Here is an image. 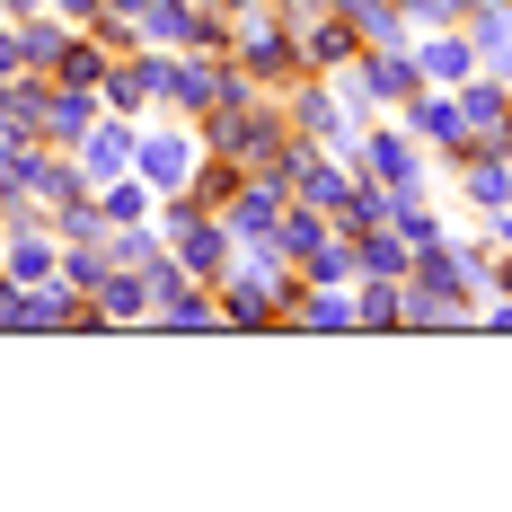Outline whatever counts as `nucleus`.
Returning a JSON list of instances; mask_svg holds the SVG:
<instances>
[{"instance_id": "1", "label": "nucleus", "mask_w": 512, "mask_h": 512, "mask_svg": "<svg viewBox=\"0 0 512 512\" xmlns=\"http://www.w3.org/2000/svg\"><path fill=\"white\" fill-rule=\"evenodd\" d=\"M133 168H142L151 195H186V177H195V142H186V133H142V142H133Z\"/></svg>"}, {"instance_id": "2", "label": "nucleus", "mask_w": 512, "mask_h": 512, "mask_svg": "<svg viewBox=\"0 0 512 512\" xmlns=\"http://www.w3.org/2000/svg\"><path fill=\"white\" fill-rule=\"evenodd\" d=\"M292 45H301V71H345V62L362 53V36L345 27V18H336V9H327V18L292 27Z\"/></svg>"}, {"instance_id": "3", "label": "nucleus", "mask_w": 512, "mask_h": 512, "mask_svg": "<svg viewBox=\"0 0 512 512\" xmlns=\"http://www.w3.org/2000/svg\"><path fill=\"white\" fill-rule=\"evenodd\" d=\"M362 177H380V186H424V159H415V142H398V133H380V124H371V133H362Z\"/></svg>"}, {"instance_id": "4", "label": "nucleus", "mask_w": 512, "mask_h": 512, "mask_svg": "<svg viewBox=\"0 0 512 512\" xmlns=\"http://www.w3.org/2000/svg\"><path fill=\"white\" fill-rule=\"evenodd\" d=\"M124 168H133V133H124V124H89V133H80V177H89V195L115 186Z\"/></svg>"}, {"instance_id": "5", "label": "nucleus", "mask_w": 512, "mask_h": 512, "mask_svg": "<svg viewBox=\"0 0 512 512\" xmlns=\"http://www.w3.org/2000/svg\"><path fill=\"white\" fill-rule=\"evenodd\" d=\"M283 204H292V186H283V177H248V186H239V204H230V230H239V239H274Z\"/></svg>"}, {"instance_id": "6", "label": "nucleus", "mask_w": 512, "mask_h": 512, "mask_svg": "<svg viewBox=\"0 0 512 512\" xmlns=\"http://www.w3.org/2000/svg\"><path fill=\"white\" fill-rule=\"evenodd\" d=\"M106 98H115V115H133V106L168 98V53H133L124 71H106Z\"/></svg>"}, {"instance_id": "7", "label": "nucleus", "mask_w": 512, "mask_h": 512, "mask_svg": "<svg viewBox=\"0 0 512 512\" xmlns=\"http://www.w3.org/2000/svg\"><path fill=\"white\" fill-rule=\"evenodd\" d=\"M221 80H230V53H195V62H168V98H177V106H221Z\"/></svg>"}, {"instance_id": "8", "label": "nucleus", "mask_w": 512, "mask_h": 512, "mask_svg": "<svg viewBox=\"0 0 512 512\" xmlns=\"http://www.w3.org/2000/svg\"><path fill=\"white\" fill-rule=\"evenodd\" d=\"M89 309H98V318H142V309H151V274H142V265H106Z\"/></svg>"}, {"instance_id": "9", "label": "nucleus", "mask_w": 512, "mask_h": 512, "mask_svg": "<svg viewBox=\"0 0 512 512\" xmlns=\"http://www.w3.org/2000/svg\"><path fill=\"white\" fill-rule=\"evenodd\" d=\"M265 318H283V309H274V292L256 283L248 265H230V274H221V327H265Z\"/></svg>"}, {"instance_id": "10", "label": "nucleus", "mask_w": 512, "mask_h": 512, "mask_svg": "<svg viewBox=\"0 0 512 512\" xmlns=\"http://www.w3.org/2000/svg\"><path fill=\"white\" fill-rule=\"evenodd\" d=\"M415 71H424V89H442V80L460 89L468 71H477V45L468 36H433V45H415Z\"/></svg>"}, {"instance_id": "11", "label": "nucleus", "mask_w": 512, "mask_h": 512, "mask_svg": "<svg viewBox=\"0 0 512 512\" xmlns=\"http://www.w3.org/2000/svg\"><path fill=\"white\" fill-rule=\"evenodd\" d=\"M230 239H239V230H221V221L204 212V221L177 239V265H186V274H230Z\"/></svg>"}, {"instance_id": "12", "label": "nucleus", "mask_w": 512, "mask_h": 512, "mask_svg": "<svg viewBox=\"0 0 512 512\" xmlns=\"http://www.w3.org/2000/svg\"><path fill=\"white\" fill-rule=\"evenodd\" d=\"M362 256V274H407V230L398 221H371V230H345Z\"/></svg>"}, {"instance_id": "13", "label": "nucleus", "mask_w": 512, "mask_h": 512, "mask_svg": "<svg viewBox=\"0 0 512 512\" xmlns=\"http://www.w3.org/2000/svg\"><path fill=\"white\" fill-rule=\"evenodd\" d=\"M398 318H407V283L398 274H371L354 292V327H398Z\"/></svg>"}, {"instance_id": "14", "label": "nucleus", "mask_w": 512, "mask_h": 512, "mask_svg": "<svg viewBox=\"0 0 512 512\" xmlns=\"http://www.w3.org/2000/svg\"><path fill=\"white\" fill-rule=\"evenodd\" d=\"M415 133H424V142H451V151H468L460 98H433V89H415Z\"/></svg>"}, {"instance_id": "15", "label": "nucleus", "mask_w": 512, "mask_h": 512, "mask_svg": "<svg viewBox=\"0 0 512 512\" xmlns=\"http://www.w3.org/2000/svg\"><path fill=\"white\" fill-rule=\"evenodd\" d=\"M53 80H62V89H106V53L89 45V36H71V45L53 53Z\"/></svg>"}, {"instance_id": "16", "label": "nucleus", "mask_w": 512, "mask_h": 512, "mask_svg": "<svg viewBox=\"0 0 512 512\" xmlns=\"http://www.w3.org/2000/svg\"><path fill=\"white\" fill-rule=\"evenodd\" d=\"M0 265H9V283H36V274L53 265L45 230H36V221H18V230H9V256H0Z\"/></svg>"}, {"instance_id": "17", "label": "nucleus", "mask_w": 512, "mask_h": 512, "mask_svg": "<svg viewBox=\"0 0 512 512\" xmlns=\"http://www.w3.org/2000/svg\"><path fill=\"white\" fill-rule=\"evenodd\" d=\"M468 27H477V36H468V45L486 53V62H495V71H504V62H512V9H495V0H477V18H468Z\"/></svg>"}, {"instance_id": "18", "label": "nucleus", "mask_w": 512, "mask_h": 512, "mask_svg": "<svg viewBox=\"0 0 512 512\" xmlns=\"http://www.w3.org/2000/svg\"><path fill=\"white\" fill-rule=\"evenodd\" d=\"M398 327H460V301L451 292H424V283H407V318Z\"/></svg>"}, {"instance_id": "19", "label": "nucleus", "mask_w": 512, "mask_h": 512, "mask_svg": "<svg viewBox=\"0 0 512 512\" xmlns=\"http://www.w3.org/2000/svg\"><path fill=\"white\" fill-rule=\"evenodd\" d=\"M71 45V36H62V27H45V18H27V27H18V62H27V71H53V53Z\"/></svg>"}, {"instance_id": "20", "label": "nucleus", "mask_w": 512, "mask_h": 512, "mask_svg": "<svg viewBox=\"0 0 512 512\" xmlns=\"http://www.w3.org/2000/svg\"><path fill=\"white\" fill-rule=\"evenodd\" d=\"M106 18H142V9H151V0H98Z\"/></svg>"}, {"instance_id": "21", "label": "nucleus", "mask_w": 512, "mask_h": 512, "mask_svg": "<svg viewBox=\"0 0 512 512\" xmlns=\"http://www.w3.org/2000/svg\"><path fill=\"white\" fill-rule=\"evenodd\" d=\"M0 71H27V62H18V36H9V27H0Z\"/></svg>"}, {"instance_id": "22", "label": "nucleus", "mask_w": 512, "mask_h": 512, "mask_svg": "<svg viewBox=\"0 0 512 512\" xmlns=\"http://www.w3.org/2000/svg\"><path fill=\"white\" fill-rule=\"evenodd\" d=\"M53 9H62V18H98V0H53Z\"/></svg>"}, {"instance_id": "23", "label": "nucleus", "mask_w": 512, "mask_h": 512, "mask_svg": "<svg viewBox=\"0 0 512 512\" xmlns=\"http://www.w3.org/2000/svg\"><path fill=\"white\" fill-rule=\"evenodd\" d=\"M495 239H504V256H512V204H504V221H495Z\"/></svg>"}, {"instance_id": "24", "label": "nucleus", "mask_w": 512, "mask_h": 512, "mask_svg": "<svg viewBox=\"0 0 512 512\" xmlns=\"http://www.w3.org/2000/svg\"><path fill=\"white\" fill-rule=\"evenodd\" d=\"M195 9H230V18H239V9H248V0H195Z\"/></svg>"}, {"instance_id": "25", "label": "nucleus", "mask_w": 512, "mask_h": 512, "mask_svg": "<svg viewBox=\"0 0 512 512\" xmlns=\"http://www.w3.org/2000/svg\"><path fill=\"white\" fill-rule=\"evenodd\" d=\"M0 9H18V18H36V0H0Z\"/></svg>"}, {"instance_id": "26", "label": "nucleus", "mask_w": 512, "mask_h": 512, "mask_svg": "<svg viewBox=\"0 0 512 512\" xmlns=\"http://www.w3.org/2000/svg\"><path fill=\"white\" fill-rule=\"evenodd\" d=\"M0 106H18V98H9V80H0Z\"/></svg>"}, {"instance_id": "27", "label": "nucleus", "mask_w": 512, "mask_h": 512, "mask_svg": "<svg viewBox=\"0 0 512 512\" xmlns=\"http://www.w3.org/2000/svg\"><path fill=\"white\" fill-rule=\"evenodd\" d=\"M504 89H512V62H504Z\"/></svg>"}, {"instance_id": "28", "label": "nucleus", "mask_w": 512, "mask_h": 512, "mask_svg": "<svg viewBox=\"0 0 512 512\" xmlns=\"http://www.w3.org/2000/svg\"><path fill=\"white\" fill-rule=\"evenodd\" d=\"M398 9H407V0H398Z\"/></svg>"}]
</instances>
